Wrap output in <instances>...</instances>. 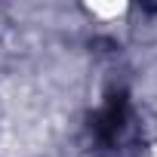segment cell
<instances>
[{"label": "cell", "mask_w": 157, "mask_h": 157, "mask_svg": "<svg viewBox=\"0 0 157 157\" xmlns=\"http://www.w3.org/2000/svg\"><path fill=\"white\" fill-rule=\"evenodd\" d=\"M126 114H129V102H126V96H123V93L111 96V99L105 102V108H102V111L96 114V120H93V132H96V139H99L102 145L117 142V136H120L123 126H126Z\"/></svg>", "instance_id": "obj_1"}]
</instances>
